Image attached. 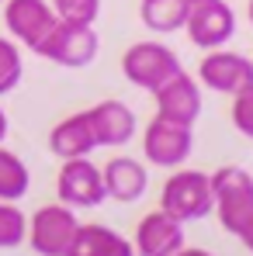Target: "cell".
<instances>
[{
    "label": "cell",
    "instance_id": "cell-1",
    "mask_svg": "<svg viewBox=\"0 0 253 256\" xmlns=\"http://www.w3.org/2000/svg\"><path fill=\"white\" fill-rule=\"evenodd\" d=\"M211 176V212L225 232H239L253 214V173L243 166H218Z\"/></svg>",
    "mask_w": 253,
    "mask_h": 256
},
{
    "label": "cell",
    "instance_id": "cell-2",
    "mask_svg": "<svg viewBox=\"0 0 253 256\" xmlns=\"http://www.w3.org/2000/svg\"><path fill=\"white\" fill-rule=\"evenodd\" d=\"M97 52H101V38H97L94 24L59 18L35 56H42V59L56 62V66H66V70H84V66H90L97 59Z\"/></svg>",
    "mask_w": 253,
    "mask_h": 256
},
{
    "label": "cell",
    "instance_id": "cell-3",
    "mask_svg": "<svg viewBox=\"0 0 253 256\" xmlns=\"http://www.w3.org/2000/svg\"><path fill=\"white\" fill-rule=\"evenodd\" d=\"M160 212L177 222H198L211 214V176L205 170H177L163 180L160 190Z\"/></svg>",
    "mask_w": 253,
    "mask_h": 256
},
{
    "label": "cell",
    "instance_id": "cell-4",
    "mask_svg": "<svg viewBox=\"0 0 253 256\" xmlns=\"http://www.w3.org/2000/svg\"><path fill=\"white\" fill-rule=\"evenodd\" d=\"M184 66H180V59H177V52L163 42H135L125 48V56H122V73H125V80L132 86H139V90H156V86H163L173 76V73H180Z\"/></svg>",
    "mask_w": 253,
    "mask_h": 256
},
{
    "label": "cell",
    "instance_id": "cell-5",
    "mask_svg": "<svg viewBox=\"0 0 253 256\" xmlns=\"http://www.w3.org/2000/svg\"><path fill=\"white\" fill-rule=\"evenodd\" d=\"M80 218L73 208H66L63 201L59 204H45L28 218V246L39 256H66L70 242H73V232H77Z\"/></svg>",
    "mask_w": 253,
    "mask_h": 256
},
{
    "label": "cell",
    "instance_id": "cell-6",
    "mask_svg": "<svg viewBox=\"0 0 253 256\" xmlns=\"http://www.w3.org/2000/svg\"><path fill=\"white\" fill-rule=\"evenodd\" d=\"M184 32L198 48H222L236 35V14L225 0H187Z\"/></svg>",
    "mask_w": 253,
    "mask_h": 256
},
{
    "label": "cell",
    "instance_id": "cell-7",
    "mask_svg": "<svg viewBox=\"0 0 253 256\" xmlns=\"http://www.w3.org/2000/svg\"><path fill=\"white\" fill-rule=\"evenodd\" d=\"M56 194L66 208H97L108 201V190H104V176L101 166L90 163V156L80 160H63V166L56 173Z\"/></svg>",
    "mask_w": 253,
    "mask_h": 256
},
{
    "label": "cell",
    "instance_id": "cell-8",
    "mask_svg": "<svg viewBox=\"0 0 253 256\" xmlns=\"http://www.w3.org/2000/svg\"><path fill=\"white\" fill-rule=\"evenodd\" d=\"M194 149V132L191 125H177L170 118H153L146 132H142V152L153 166H163V170H177L180 163H187Z\"/></svg>",
    "mask_w": 253,
    "mask_h": 256
},
{
    "label": "cell",
    "instance_id": "cell-9",
    "mask_svg": "<svg viewBox=\"0 0 253 256\" xmlns=\"http://www.w3.org/2000/svg\"><path fill=\"white\" fill-rule=\"evenodd\" d=\"M56 21L59 14L52 10L49 0H4V24L11 38L32 52H39V45L49 38Z\"/></svg>",
    "mask_w": 253,
    "mask_h": 256
},
{
    "label": "cell",
    "instance_id": "cell-10",
    "mask_svg": "<svg viewBox=\"0 0 253 256\" xmlns=\"http://www.w3.org/2000/svg\"><path fill=\"white\" fill-rule=\"evenodd\" d=\"M198 84H205L215 94H239L243 86L253 84V59L232 48H208L205 59L198 62Z\"/></svg>",
    "mask_w": 253,
    "mask_h": 256
},
{
    "label": "cell",
    "instance_id": "cell-11",
    "mask_svg": "<svg viewBox=\"0 0 253 256\" xmlns=\"http://www.w3.org/2000/svg\"><path fill=\"white\" fill-rule=\"evenodd\" d=\"M153 97H156V114L160 118H170L177 125H191V128L201 118V84L187 70L173 73L163 86H156Z\"/></svg>",
    "mask_w": 253,
    "mask_h": 256
},
{
    "label": "cell",
    "instance_id": "cell-12",
    "mask_svg": "<svg viewBox=\"0 0 253 256\" xmlns=\"http://www.w3.org/2000/svg\"><path fill=\"white\" fill-rule=\"evenodd\" d=\"M132 246H135V256H177L187 246L184 242V222H177L156 208L146 218H139Z\"/></svg>",
    "mask_w": 253,
    "mask_h": 256
},
{
    "label": "cell",
    "instance_id": "cell-13",
    "mask_svg": "<svg viewBox=\"0 0 253 256\" xmlns=\"http://www.w3.org/2000/svg\"><path fill=\"white\" fill-rule=\"evenodd\" d=\"M87 114H90V125H94V135H97V149L101 146H108V149L125 146V142H132V135L139 128L135 111L122 100H101Z\"/></svg>",
    "mask_w": 253,
    "mask_h": 256
},
{
    "label": "cell",
    "instance_id": "cell-14",
    "mask_svg": "<svg viewBox=\"0 0 253 256\" xmlns=\"http://www.w3.org/2000/svg\"><path fill=\"white\" fill-rule=\"evenodd\" d=\"M49 149L59 160L90 156L97 149V135H94V125H90V114L87 111H77V114H66L59 125H52V132H49Z\"/></svg>",
    "mask_w": 253,
    "mask_h": 256
},
{
    "label": "cell",
    "instance_id": "cell-15",
    "mask_svg": "<svg viewBox=\"0 0 253 256\" xmlns=\"http://www.w3.org/2000/svg\"><path fill=\"white\" fill-rule=\"evenodd\" d=\"M101 176H104V190L108 198H115L118 204H132L146 194L149 187V173L146 166L135 160V156H115L101 166Z\"/></svg>",
    "mask_w": 253,
    "mask_h": 256
},
{
    "label": "cell",
    "instance_id": "cell-16",
    "mask_svg": "<svg viewBox=\"0 0 253 256\" xmlns=\"http://www.w3.org/2000/svg\"><path fill=\"white\" fill-rule=\"evenodd\" d=\"M66 256H135V246L111 225L87 222V225H77Z\"/></svg>",
    "mask_w": 253,
    "mask_h": 256
},
{
    "label": "cell",
    "instance_id": "cell-17",
    "mask_svg": "<svg viewBox=\"0 0 253 256\" xmlns=\"http://www.w3.org/2000/svg\"><path fill=\"white\" fill-rule=\"evenodd\" d=\"M184 14H187V0H139V21L160 35L180 32Z\"/></svg>",
    "mask_w": 253,
    "mask_h": 256
},
{
    "label": "cell",
    "instance_id": "cell-18",
    "mask_svg": "<svg viewBox=\"0 0 253 256\" xmlns=\"http://www.w3.org/2000/svg\"><path fill=\"white\" fill-rule=\"evenodd\" d=\"M28 187H32V173L25 166V160L0 146V201L18 204L28 194Z\"/></svg>",
    "mask_w": 253,
    "mask_h": 256
},
{
    "label": "cell",
    "instance_id": "cell-19",
    "mask_svg": "<svg viewBox=\"0 0 253 256\" xmlns=\"http://www.w3.org/2000/svg\"><path fill=\"white\" fill-rule=\"evenodd\" d=\"M21 76H25V59H21L18 42L0 38V97L21 84Z\"/></svg>",
    "mask_w": 253,
    "mask_h": 256
},
{
    "label": "cell",
    "instance_id": "cell-20",
    "mask_svg": "<svg viewBox=\"0 0 253 256\" xmlns=\"http://www.w3.org/2000/svg\"><path fill=\"white\" fill-rule=\"evenodd\" d=\"M25 232H28V218L21 214V208H14L11 201H0V250L21 246Z\"/></svg>",
    "mask_w": 253,
    "mask_h": 256
},
{
    "label": "cell",
    "instance_id": "cell-21",
    "mask_svg": "<svg viewBox=\"0 0 253 256\" xmlns=\"http://www.w3.org/2000/svg\"><path fill=\"white\" fill-rule=\"evenodd\" d=\"M52 10L66 21H87L94 24L101 14V0H52Z\"/></svg>",
    "mask_w": 253,
    "mask_h": 256
},
{
    "label": "cell",
    "instance_id": "cell-22",
    "mask_svg": "<svg viewBox=\"0 0 253 256\" xmlns=\"http://www.w3.org/2000/svg\"><path fill=\"white\" fill-rule=\"evenodd\" d=\"M232 125L239 135L253 138V84L243 86L239 94H232Z\"/></svg>",
    "mask_w": 253,
    "mask_h": 256
},
{
    "label": "cell",
    "instance_id": "cell-23",
    "mask_svg": "<svg viewBox=\"0 0 253 256\" xmlns=\"http://www.w3.org/2000/svg\"><path fill=\"white\" fill-rule=\"evenodd\" d=\"M236 239H239V242H243V246H246V250L253 253V214L246 218V222H243V228L236 232Z\"/></svg>",
    "mask_w": 253,
    "mask_h": 256
},
{
    "label": "cell",
    "instance_id": "cell-24",
    "mask_svg": "<svg viewBox=\"0 0 253 256\" xmlns=\"http://www.w3.org/2000/svg\"><path fill=\"white\" fill-rule=\"evenodd\" d=\"M7 132H11V122H7V111L0 108V146H4V138H7Z\"/></svg>",
    "mask_w": 253,
    "mask_h": 256
},
{
    "label": "cell",
    "instance_id": "cell-25",
    "mask_svg": "<svg viewBox=\"0 0 253 256\" xmlns=\"http://www.w3.org/2000/svg\"><path fill=\"white\" fill-rule=\"evenodd\" d=\"M177 256H215V253H208V250H194V246H184Z\"/></svg>",
    "mask_w": 253,
    "mask_h": 256
},
{
    "label": "cell",
    "instance_id": "cell-26",
    "mask_svg": "<svg viewBox=\"0 0 253 256\" xmlns=\"http://www.w3.org/2000/svg\"><path fill=\"white\" fill-rule=\"evenodd\" d=\"M246 18H250V24H253V0L246 4Z\"/></svg>",
    "mask_w": 253,
    "mask_h": 256
},
{
    "label": "cell",
    "instance_id": "cell-27",
    "mask_svg": "<svg viewBox=\"0 0 253 256\" xmlns=\"http://www.w3.org/2000/svg\"><path fill=\"white\" fill-rule=\"evenodd\" d=\"M0 4H4V0H0Z\"/></svg>",
    "mask_w": 253,
    "mask_h": 256
}]
</instances>
